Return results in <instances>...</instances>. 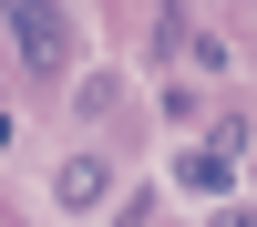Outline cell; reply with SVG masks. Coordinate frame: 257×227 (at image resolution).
Here are the masks:
<instances>
[{"label":"cell","instance_id":"3","mask_svg":"<svg viewBox=\"0 0 257 227\" xmlns=\"http://www.w3.org/2000/svg\"><path fill=\"white\" fill-rule=\"evenodd\" d=\"M216 227H257V217H237V206H226V217H216Z\"/></svg>","mask_w":257,"mask_h":227},{"label":"cell","instance_id":"2","mask_svg":"<svg viewBox=\"0 0 257 227\" xmlns=\"http://www.w3.org/2000/svg\"><path fill=\"white\" fill-rule=\"evenodd\" d=\"M93 196H103V165H93V155L62 165V206H93Z\"/></svg>","mask_w":257,"mask_h":227},{"label":"cell","instance_id":"1","mask_svg":"<svg viewBox=\"0 0 257 227\" xmlns=\"http://www.w3.org/2000/svg\"><path fill=\"white\" fill-rule=\"evenodd\" d=\"M11 21H21V52H31V62H62V11L31 0V11H11Z\"/></svg>","mask_w":257,"mask_h":227}]
</instances>
